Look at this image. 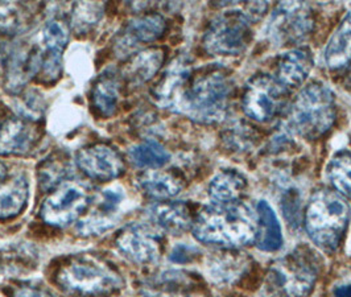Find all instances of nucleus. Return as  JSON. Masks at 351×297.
I'll return each instance as SVG.
<instances>
[{
	"instance_id": "f257e3e1",
	"label": "nucleus",
	"mask_w": 351,
	"mask_h": 297,
	"mask_svg": "<svg viewBox=\"0 0 351 297\" xmlns=\"http://www.w3.org/2000/svg\"><path fill=\"white\" fill-rule=\"evenodd\" d=\"M231 91V77L223 68L175 65L158 81L154 97L158 105L192 119L217 122L226 114Z\"/></svg>"
},
{
	"instance_id": "f03ea898",
	"label": "nucleus",
	"mask_w": 351,
	"mask_h": 297,
	"mask_svg": "<svg viewBox=\"0 0 351 297\" xmlns=\"http://www.w3.org/2000/svg\"><path fill=\"white\" fill-rule=\"evenodd\" d=\"M256 217L242 202L214 204L193 221V235L202 243L238 247L255 239Z\"/></svg>"
},
{
	"instance_id": "7ed1b4c3",
	"label": "nucleus",
	"mask_w": 351,
	"mask_h": 297,
	"mask_svg": "<svg viewBox=\"0 0 351 297\" xmlns=\"http://www.w3.org/2000/svg\"><path fill=\"white\" fill-rule=\"evenodd\" d=\"M54 281L58 287L74 296L101 297L122 289L124 280L108 263L94 255H73L61 263Z\"/></svg>"
},
{
	"instance_id": "20e7f679",
	"label": "nucleus",
	"mask_w": 351,
	"mask_h": 297,
	"mask_svg": "<svg viewBox=\"0 0 351 297\" xmlns=\"http://www.w3.org/2000/svg\"><path fill=\"white\" fill-rule=\"evenodd\" d=\"M350 209L345 200L329 191L317 192L305 214L308 235L319 248L334 251L346 231Z\"/></svg>"
},
{
	"instance_id": "39448f33",
	"label": "nucleus",
	"mask_w": 351,
	"mask_h": 297,
	"mask_svg": "<svg viewBox=\"0 0 351 297\" xmlns=\"http://www.w3.org/2000/svg\"><path fill=\"white\" fill-rule=\"evenodd\" d=\"M334 121L335 104L330 88L313 82L300 91L289 114V124L298 134L315 139L328 132Z\"/></svg>"
},
{
	"instance_id": "423d86ee",
	"label": "nucleus",
	"mask_w": 351,
	"mask_h": 297,
	"mask_svg": "<svg viewBox=\"0 0 351 297\" xmlns=\"http://www.w3.org/2000/svg\"><path fill=\"white\" fill-rule=\"evenodd\" d=\"M251 40V24L241 11H228L211 21L204 36V47L218 56H235L246 51Z\"/></svg>"
},
{
	"instance_id": "0eeeda50",
	"label": "nucleus",
	"mask_w": 351,
	"mask_h": 297,
	"mask_svg": "<svg viewBox=\"0 0 351 297\" xmlns=\"http://www.w3.org/2000/svg\"><path fill=\"white\" fill-rule=\"evenodd\" d=\"M88 204L90 195L84 185L65 181L56 187L45 198L40 215L51 226L65 228L82 215Z\"/></svg>"
},
{
	"instance_id": "6e6552de",
	"label": "nucleus",
	"mask_w": 351,
	"mask_h": 297,
	"mask_svg": "<svg viewBox=\"0 0 351 297\" xmlns=\"http://www.w3.org/2000/svg\"><path fill=\"white\" fill-rule=\"evenodd\" d=\"M285 88L269 75H256L247 84L243 95V111L256 122L274 119L284 105Z\"/></svg>"
},
{
	"instance_id": "1a4fd4ad",
	"label": "nucleus",
	"mask_w": 351,
	"mask_h": 297,
	"mask_svg": "<svg viewBox=\"0 0 351 297\" xmlns=\"http://www.w3.org/2000/svg\"><path fill=\"white\" fill-rule=\"evenodd\" d=\"M272 276L287 297H306L317 278V267L308 254L292 252L274 267Z\"/></svg>"
},
{
	"instance_id": "9d476101",
	"label": "nucleus",
	"mask_w": 351,
	"mask_h": 297,
	"mask_svg": "<svg viewBox=\"0 0 351 297\" xmlns=\"http://www.w3.org/2000/svg\"><path fill=\"white\" fill-rule=\"evenodd\" d=\"M313 19L304 3H281L269 21V34L276 43L299 44L312 32Z\"/></svg>"
},
{
	"instance_id": "9b49d317",
	"label": "nucleus",
	"mask_w": 351,
	"mask_h": 297,
	"mask_svg": "<svg viewBox=\"0 0 351 297\" xmlns=\"http://www.w3.org/2000/svg\"><path fill=\"white\" fill-rule=\"evenodd\" d=\"M69 41V28L65 21L53 19L48 21L41 32V68L38 80L43 84L52 85L62 74V53Z\"/></svg>"
},
{
	"instance_id": "f8f14e48",
	"label": "nucleus",
	"mask_w": 351,
	"mask_h": 297,
	"mask_svg": "<svg viewBox=\"0 0 351 297\" xmlns=\"http://www.w3.org/2000/svg\"><path fill=\"white\" fill-rule=\"evenodd\" d=\"M75 164L82 174L97 181H111L123 175L124 158L118 150L107 144H93L78 151Z\"/></svg>"
},
{
	"instance_id": "ddd939ff",
	"label": "nucleus",
	"mask_w": 351,
	"mask_h": 297,
	"mask_svg": "<svg viewBox=\"0 0 351 297\" xmlns=\"http://www.w3.org/2000/svg\"><path fill=\"white\" fill-rule=\"evenodd\" d=\"M115 245L125 259L136 264L156 262L161 254L160 235L155 230L141 224L122 228L115 238Z\"/></svg>"
},
{
	"instance_id": "4468645a",
	"label": "nucleus",
	"mask_w": 351,
	"mask_h": 297,
	"mask_svg": "<svg viewBox=\"0 0 351 297\" xmlns=\"http://www.w3.org/2000/svg\"><path fill=\"white\" fill-rule=\"evenodd\" d=\"M41 139L40 123L25 118H10L0 124V156H23Z\"/></svg>"
},
{
	"instance_id": "2eb2a0df",
	"label": "nucleus",
	"mask_w": 351,
	"mask_h": 297,
	"mask_svg": "<svg viewBox=\"0 0 351 297\" xmlns=\"http://www.w3.org/2000/svg\"><path fill=\"white\" fill-rule=\"evenodd\" d=\"M41 68L40 45H20L8 54L7 86L12 93L19 91L32 77L38 75Z\"/></svg>"
},
{
	"instance_id": "dca6fc26",
	"label": "nucleus",
	"mask_w": 351,
	"mask_h": 297,
	"mask_svg": "<svg viewBox=\"0 0 351 297\" xmlns=\"http://www.w3.org/2000/svg\"><path fill=\"white\" fill-rule=\"evenodd\" d=\"M145 297H202L199 284L192 275L181 271H169L148 280L143 285Z\"/></svg>"
},
{
	"instance_id": "f3484780",
	"label": "nucleus",
	"mask_w": 351,
	"mask_h": 297,
	"mask_svg": "<svg viewBox=\"0 0 351 297\" xmlns=\"http://www.w3.org/2000/svg\"><path fill=\"white\" fill-rule=\"evenodd\" d=\"M161 48H148L132 54L124 64L122 78L134 86H139L152 80L164 62Z\"/></svg>"
},
{
	"instance_id": "a211bd4d",
	"label": "nucleus",
	"mask_w": 351,
	"mask_h": 297,
	"mask_svg": "<svg viewBox=\"0 0 351 297\" xmlns=\"http://www.w3.org/2000/svg\"><path fill=\"white\" fill-rule=\"evenodd\" d=\"M122 75L112 71L104 73L91 88V104L95 111L104 117H112L122 97Z\"/></svg>"
},
{
	"instance_id": "6ab92c4d",
	"label": "nucleus",
	"mask_w": 351,
	"mask_h": 297,
	"mask_svg": "<svg viewBox=\"0 0 351 297\" xmlns=\"http://www.w3.org/2000/svg\"><path fill=\"white\" fill-rule=\"evenodd\" d=\"M313 68L312 54L305 49H292L284 53L278 61V78L282 86H300Z\"/></svg>"
},
{
	"instance_id": "aec40b11",
	"label": "nucleus",
	"mask_w": 351,
	"mask_h": 297,
	"mask_svg": "<svg viewBox=\"0 0 351 297\" xmlns=\"http://www.w3.org/2000/svg\"><path fill=\"white\" fill-rule=\"evenodd\" d=\"M29 198V182L24 175L8 177L0 184V219H10L25 209Z\"/></svg>"
},
{
	"instance_id": "412c9836",
	"label": "nucleus",
	"mask_w": 351,
	"mask_h": 297,
	"mask_svg": "<svg viewBox=\"0 0 351 297\" xmlns=\"http://www.w3.org/2000/svg\"><path fill=\"white\" fill-rule=\"evenodd\" d=\"M256 234L255 241L258 248L265 252L278 251L282 245V233L276 213L265 201L256 206Z\"/></svg>"
},
{
	"instance_id": "4be33fe9",
	"label": "nucleus",
	"mask_w": 351,
	"mask_h": 297,
	"mask_svg": "<svg viewBox=\"0 0 351 297\" xmlns=\"http://www.w3.org/2000/svg\"><path fill=\"white\" fill-rule=\"evenodd\" d=\"M149 217L158 228L172 234H181L193 225L191 210L184 202H161L149 210Z\"/></svg>"
},
{
	"instance_id": "5701e85b",
	"label": "nucleus",
	"mask_w": 351,
	"mask_h": 297,
	"mask_svg": "<svg viewBox=\"0 0 351 297\" xmlns=\"http://www.w3.org/2000/svg\"><path fill=\"white\" fill-rule=\"evenodd\" d=\"M351 61V11L343 18L325 49V62L329 69H339Z\"/></svg>"
},
{
	"instance_id": "b1692460",
	"label": "nucleus",
	"mask_w": 351,
	"mask_h": 297,
	"mask_svg": "<svg viewBox=\"0 0 351 297\" xmlns=\"http://www.w3.org/2000/svg\"><path fill=\"white\" fill-rule=\"evenodd\" d=\"M143 192L156 200H169L182 189L178 177L164 171H148L138 177Z\"/></svg>"
},
{
	"instance_id": "393cba45",
	"label": "nucleus",
	"mask_w": 351,
	"mask_h": 297,
	"mask_svg": "<svg viewBox=\"0 0 351 297\" xmlns=\"http://www.w3.org/2000/svg\"><path fill=\"white\" fill-rule=\"evenodd\" d=\"M167 28L165 19L158 14H147L132 19L124 31V37L131 44L152 43L164 35Z\"/></svg>"
},
{
	"instance_id": "a878e982",
	"label": "nucleus",
	"mask_w": 351,
	"mask_h": 297,
	"mask_svg": "<svg viewBox=\"0 0 351 297\" xmlns=\"http://www.w3.org/2000/svg\"><path fill=\"white\" fill-rule=\"evenodd\" d=\"M34 20L32 5L18 1L0 3V32L16 35L25 31Z\"/></svg>"
},
{
	"instance_id": "bb28decb",
	"label": "nucleus",
	"mask_w": 351,
	"mask_h": 297,
	"mask_svg": "<svg viewBox=\"0 0 351 297\" xmlns=\"http://www.w3.org/2000/svg\"><path fill=\"white\" fill-rule=\"evenodd\" d=\"M246 187L242 176L232 171H225L211 180L209 195L214 204L235 202Z\"/></svg>"
},
{
	"instance_id": "cd10ccee",
	"label": "nucleus",
	"mask_w": 351,
	"mask_h": 297,
	"mask_svg": "<svg viewBox=\"0 0 351 297\" xmlns=\"http://www.w3.org/2000/svg\"><path fill=\"white\" fill-rule=\"evenodd\" d=\"M128 158L138 168L158 169L169 161L171 155L158 141L147 140L132 147L128 152Z\"/></svg>"
},
{
	"instance_id": "c85d7f7f",
	"label": "nucleus",
	"mask_w": 351,
	"mask_h": 297,
	"mask_svg": "<svg viewBox=\"0 0 351 297\" xmlns=\"http://www.w3.org/2000/svg\"><path fill=\"white\" fill-rule=\"evenodd\" d=\"M326 176L334 188L342 195L351 198V152L342 150L330 158Z\"/></svg>"
},
{
	"instance_id": "c756f323",
	"label": "nucleus",
	"mask_w": 351,
	"mask_h": 297,
	"mask_svg": "<svg viewBox=\"0 0 351 297\" xmlns=\"http://www.w3.org/2000/svg\"><path fill=\"white\" fill-rule=\"evenodd\" d=\"M38 182L45 191L54 189L60 184L65 182V178L71 174V163L65 156L53 155L45 158L38 167Z\"/></svg>"
},
{
	"instance_id": "7c9ffc66",
	"label": "nucleus",
	"mask_w": 351,
	"mask_h": 297,
	"mask_svg": "<svg viewBox=\"0 0 351 297\" xmlns=\"http://www.w3.org/2000/svg\"><path fill=\"white\" fill-rule=\"evenodd\" d=\"M106 5L104 3L80 1L71 8V28L77 35L88 32L104 16Z\"/></svg>"
},
{
	"instance_id": "2f4dec72",
	"label": "nucleus",
	"mask_w": 351,
	"mask_h": 297,
	"mask_svg": "<svg viewBox=\"0 0 351 297\" xmlns=\"http://www.w3.org/2000/svg\"><path fill=\"white\" fill-rule=\"evenodd\" d=\"M19 115L25 119L38 122L44 111V102L36 91H28L19 98Z\"/></svg>"
},
{
	"instance_id": "473e14b6",
	"label": "nucleus",
	"mask_w": 351,
	"mask_h": 297,
	"mask_svg": "<svg viewBox=\"0 0 351 297\" xmlns=\"http://www.w3.org/2000/svg\"><path fill=\"white\" fill-rule=\"evenodd\" d=\"M198 254L197 248L189 246L180 245L176 247L171 254V261L175 263H188L193 261L194 257Z\"/></svg>"
},
{
	"instance_id": "72a5a7b5",
	"label": "nucleus",
	"mask_w": 351,
	"mask_h": 297,
	"mask_svg": "<svg viewBox=\"0 0 351 297\" xmlns=\"http://www.w3.org/2000/svg\"><path fill=\"white\" fill-rule=\"evenodd\" d=\"M12 297H56L48 291L36 288V287H19L14 292Z\"/></svg>"
},
{
	"instance_id": "f704fd0d",
	"label": "nucleus",
	"mask_w": 351,
	"mask_h": 297,
	"mask_svg": "<svg viewBox=\"0 0 351 297\" xmlns=\"http://www.w3.org/2000/svg\"><path fill=\"white\" fill-rule=\"evenodd\" d=\"M335 297H351V285H341L334 291Z\"/></svg>"
},
{
	"instance_id": "c9c22d12",
	"label": "nucleus",
	"mask_w": 351,
	"mask_h": 297,
	"mask_svg": "<svg viewBox=\"0 0 351 297\" xmlns=\"http://www.w3.org/2000/svg\"><path fill=\"white\" fill-rule=\"evenodd\" d=\"M8 178V169L4 163L0 161V184H3Z\"/></svg>"
}]
</instances>
